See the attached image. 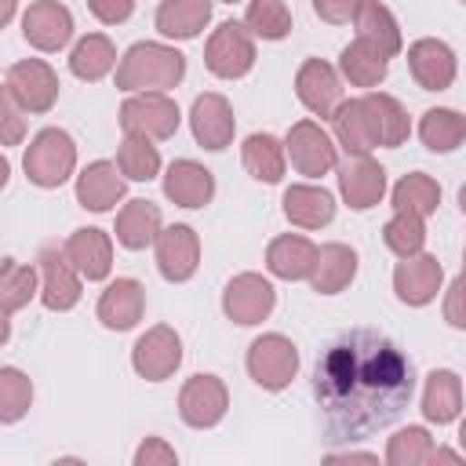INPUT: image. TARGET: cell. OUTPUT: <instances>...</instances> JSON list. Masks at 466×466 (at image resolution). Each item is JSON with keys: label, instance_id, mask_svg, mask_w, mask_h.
Masks as SVG:
<instances>
[{"label": "cell", "instance_id": "cell-1", "mask_svg": "<svg viewBox=\"0 0 466 466\" xmlns=\"http://www.w3.org/2000/svg\"><path fill=\"white\" fill-rule=\"evenodd\" d=\"M415 393L404 350L375 328L342 331L313 368V397L331 441H360L390 426Z\"/></svg>", "mask_w": 466, "mask_h": 466}, {"label": "cell", "instance_id": "cell-2", "mask_svg": "<svg viewBox=\"0 0 466 466\" xmlns=\"http://www.w3.org/2000/svg\"><path fill=\"white\" fill-rule=\"evenodd\" d=\"M186 76V55L167 44H135L116 66L120 91H167Z\"/></svg>", "mask_w": 466, "mask_h": 466}, {"label": "cell", "instance_id": "cell-3", "mask_svg": "<svg viewBox=\"0 0 466 466\" xmlns=\"http://www.w3.org/2000/svg\"><path fill=\"white\" fill-rule=\"evenodd\" d=\"M25 178L40 189H58L76 167V146L62 127H44L25 149Z\"/></svg>", "mask_w": 466, "mask_h": 466}, {"label": "cell", "instance_id": "cell-4", "mask_svg": "<svg viewBox=\"0 0 466 466\" xmlns=\"http://www.w3.org/2000/svg\"><path fill=\"white\" fill-rule=\"evenodd\" d=\"M178 106L167 91H135L120 106V127L124 135H142V138H171L178 131Z\"/></svg>", "mask_w": 466, "mask_h": 466}, {"label": "cell", "instance_id": "cell-5", "mask_svg": "<svg viewBox=\"0 0 466 466\" xmlns=\"http://www.w3.org/2000/svg\"><path fill=\"white\" fill-rule=\"evenodd\" d=\"M204 66L222 76V80H237L244 73H251L255 66V36L248 33V25L240 22H222L204 47Z\"/></svg>", "mask_w": 466, "mask_h": 466}, {"label": "cell", "instance_id": "cell-6", "mask_svg": "<svg viewBox=\"0 0 466 466\" xmlns=\"http://www.w3.org/2000/svg\"><path fill=\"white\" fill-rule=\"evenodd\" d=\"M299 371V350L284 335H258L248 346V375L262 390H284Z\"/></svg>", "mask_w": 466, "mask_h": 466}, {"label": "cell", "instance_id": "cell-7", "mask_svg": "<svg viewBox=\"0 0 466 466\" xmlns=\"http://www.w3.org/2000/svg\"><path fill=\"white\" fill-rule=\"evenodd\" d=\"M284 149H288L295 171L306 175V178H320V175H328V171L339 164L335 138H331L320 124H313V120H299V124H291Z\"/></svg>", "mask_w": 466, "mask_h": 466}, {"label": "cell", "instance_id": "cell-8", "mask_svg": "<svg viewBox=\"0 0 466 466\" xmlns=\"http://www.w3.org/2000/svg\"><path fill=\"white\" fill-rule=\"evenodd\" d=\"M131 364L146 382H164L182 364V339L175 335V328L157 324L146 335H138V342L131 350Z\"/></svg>", "mask_w": 466, "mask_h": 466}, {"label": "cell", "instance_id": "cell-9", "mask_svg": "<svg viewBox=\"0 0 466 466\" xmlns=\"http://www.w3.org/2000/svg\"><path fill=\"white\" fill-rule=\"evenodd\" d=\"M339 193L353 211H368L386 193V167L368 153H346L339 164Z\"/></svg>", "mask_w": 466, "mask_h": 466}, {"label": "cell", "instance_id": "cell-10", "mask_svg": "<svg viewBox=\"0 0 466 466\" xmlns=\"http://www.w3.org/2000/svg\"><path fill=\"white\" fill-rule=\"evenodd\" d=\"M273 306H277V291H273V284L266 280V277H258V273H240V277H233L229 284H226V291H222V309H226V317L233 320V324H258V320H266L269 313H273Z\"/></svg>", "mask_w": 466, "mask_h": 466}, {"label": "cell", "instance_id": "cell-11", "mask_svg": "<svg viewBox=\"0 0 466 466\" xmlns=\"http://www.w3.org/2000/svg\"><path fill=\"white\" fill-rule=\"evenodd\" d=\"M7 91L18 98L25 113H47L58 98V76L40 58H22L7 69Z\"/></svg>", "mask_w": 466, "mask_h": 466}, {"label": "cell", "instance_id": "cell-12", "mask_svg": "<svg viewBox=\"0 0 466 466\" xmlns=\"http://www.w3.org/2000/svg\"><path fill=\"white\" fill-rule=\"evenodd\" d=\"M153 248H157V269L171 284L189 280L197 273V266H200V237L182 222L160 229L153 237Z\"/></svg>", "mask_w": 466, "mask_h": 466}, {"label": "cell", "instance_id": "cell-13", "mask_svg": "<svg viewBox=\"0 0 466 466\" xmlns=\"http://www.w3.org/2000/svg\"><path fill=\"white\" fill-rule=\"evenodd\" d=\"M229 408V393L218 375H193L178 393V415L193 430L215 426Z\"/></svg>", "mask_w": 466, "mask_h": 466}, {"label": "cell", "instance_id": "cell-14", "mask_svg": "<svg viewBox=\"0 0 466 466\" xmlns=\"http://www.w3.org/2000/svg\"><path fill=\"white\" fill-rule=\"evenodd\" d=\"M36 262H40V302L55 313L73 309L80 302V273L73 269L66 251L47 244V248H40Z\"/></svg>", "mask_w": 466, "mask_h": 466}, {"label": "cell", "instance_id": "cell-15", "mask_svg": "<svg viewBox=\"0 0 466 466\" xmlns=\"http://www.w3.org/2000/svg\"><path fill=\"white\" fill-rule=\"evenodd\" d=\"M189 127H193V138L204 146V149H226L233 142V131H237V116H233V106L215 95V91H204L193 98V109H189Z\"/></svg>", "mask_w": 466, "mask_h": 466}, {"label": "cell", "instance_id": "cell-16", "mask_svg": "<svg viewBox=\"0 0 466 466\" xmlns=\"http://www.w3.org/2000/svg\"><path fill=\"white\" fill-rule=\"evenodd\" d=\"M22 36L36 47V51H58L69 44L73 36V15L66 4L58 0H36L29 4V11L22 15Z\"/></svg>", "mask_w": 466, "mask_h": 466}, {"label": "cell", "instance_id": "cell-17", "mask_svg": "<svg viewBox=\"0 0 466 466\" xmlns=\"http://www.w3.org/2000/svg\"><path fill=\"white\" fill-rule=\"evenodd\" d=\"M295 91H299V102L317 116H331L335 106L342 102V80H339L335 66H328L324 58H306L299 66Z\"/></svg>", "mask_w": 466, "mask_h": 466}, {"label": "cell", "instance_id": "cell-18", "mask_svg": "<svg viewBox=\"0 0 466 466\" xmlns=\"http://www.w3.org/2000/svg\"><path fill=\"white\" fill-rule=\"evenodd\" d=\"M408 69L422 91H444L455 80V51L444 40H415L408 47Z\"/></svg>", "mask_w": 466, "mask_h": 466}, {"label": "cell", "instance_id": "cell-19", "mask_svg": "<svg viewBox=\"0 0 466 466\" xmlns=\"http://www.w3.org/2000/svg\"><path fill=\"white\" fill-rule=\"evenodd\" d=\"M441 277H444V269H441V262L433 258V255H408L397 269H393V291H397V299L404 302V306H426L430 299H437V291H441Z\"/></svg>", "mask_w": 466, "mask_h": 466}, {"label": "cell", "instance_id": "cell-20", "mask_svg": "<svg viewBox=\"0 0 466 466\" xmlns=\"http://www.w3.org/2000/svg\"><path fill=\"white\" fill-rule=\"evenodd\" d=\"M62 251L73 262V269L87 280H106L113 269V240H109V233H102L95 226L73 229V237L66 240Z\"/></svg>", "mask_w": 466, "mask_h": 466}, {"label": "cell", "instance_id": "cell-21", "mask_svg": "<svg viewBox=\"0 0 466 466\" xmlns=\"http://www.w3.org/2000/svg\"><path fill=\"white\" fill-rule=\"evenodd\" d=\"M142 309H146V288L135 280V277H116L102 299H98V320L109 328V331H127L142 320Z\"/></svg>", "mask_w": 466, "mask_h": 466}, {"label": "cell", "instance_id": "cell-22", "mask_svg": "<svg viewBox=\"0 0 466 466\" xmlns=\"http://www.w3.org/2000/svg\"><path fill=\"white\" fill-rule=\"evenodd\" d=\"M164 197L178 208H204L215 197V175L197 160H175L164 175Z\"/></svg>", "mask_w": 466, "mask_h": 466}, {"label": "cell", "instance_id": "cell-23", "mask_svg": "<svg viewBox=\"0 0 466 466\" xmlns=\"http://www.w3.org/2000/svg\"><path fill=\"white\" fill-rule=\"evenodd\" d=\"M124 197V175L109 160H95L76 175V200L87 211H109Z\"/></svg>", "mask_w": 466, "mask_h": 466}, {"label": "cell", "instance_id": "cell-24", "mask_svg": "<svg viewBox=\"0 0 466 466\" xmlns=\"http://www.w3.org/2000/svg\"><path fill=\"white\" fill-rule=\"evenodd\" d=\"M353 277H357V251L350 244H324L317 248V258L306 280L320 295H339Z\"/></svg>", "mask_w": 466, "mask_h": 466}, {"label": "cell", "instance_id": "cell-25", "mask_svg": "<svg viewBox=\"0 0 466 466\" xmlns=\"http://www.w3.org/2000/svg\"><path fill=\"white\" fill-rule=\"evenodd\" d=\"M284 215L299 229H320L335 218V197L320 186H288L284 189Z\"/></svg>", "mask_w": 466, "mask_h": 466}, {"label": "cell", "instance_id": "cell-26", "mask_svg": "<svg viewBox=\"0 0 466 466\" xmlns=\"http://www.w3.org/2000/svg\"><path fill=\"white\" fill-rule=\"evenodd\" d=\"M353 25H357V36L379 47L386 58L400 51V25L382 0H360V7L353 11Z\"/></svg>", "mask_w": 466, "mask_h": 466}, {"label": "cell", "instance_id": "cell-27", "mask_svg": "<svg viewBox=\"0 0 466 466\" xmlns=\"http://www.w3.org/2000/svg\"><path fill=\"white\" fill-rule=\"evenodd\" d=\"M331 127H335V138L346 153H371L379 142H375V131H371V116H368V106L364 98H342L331 113Z\"/></svg>", "mask_w": 466, "mask_h": 466}, {"label": "cell", "instance_id": "cell-28", "mask_svg": "<svg viewBox=\"0 0 466 466\" xmlns=\"http://www.w3.org/2000/svg\"><path fill=\"white\" fill-rule=\"evenodd\" d=\"M364 106H368V116H371V131H375V142L379 146H404L408 135H411V124H408V113L404 106L393 98V95H382V91H368L364 95Z\"/></svg>", "mask_w": 466, "mask_h": 466}, {"label": "cell", "instance_id": "cell-29", "mask_svg": "<svg viewBox=\"0 0 466 466\" xmlns=\"http://www.w3.org/2000/svg\"><path fill=\"white\" fill-rule=\"evenodd\" d=\"M313 258H317V248L299 233L277 237L269 244V251H266V266L280 280H306L309 269H313Z\"/></svg>", "mask_w": 466, "mask_h": 466}, {"label": "cell", "instance_id": "cell-30", "mask_svg": "<svg viewBox=\"0 0 466 466\" xmlns=\"http://www.w3.org/2000/svg\"><path fill=\"white\" fill-rule=\"evenodd\" d=\"M211 22V0H164L157 7V29L171 40H193Z\"/></svg>", "mask_w": 466, "mask_h": 466}, {"label": "cell", "instance_id": "cell-31", "mask_svg": "<svg viewBox=\"0 0 466 466\" xmlns=\"http://www.w3.org/2000/svg\"><path fill=\"white\" fill-rule=\"evenodd\" d=\"M462 411V382L455 371L441 368V371H430L426 375V393H422V415L437 426L459 419Z\"/></svg>", "mask_w": 466, "mask_h": 466}, {"label": "cell", "instance_id": "cell-32", "mask_svg": "<svg viewBox=\"0 0 466 466\" xmlns=\"http://www.w3.org/2000/svg\"><path fill=\"white\" fill-rule=\"evenodd\" d=\"M160 233V208L149 200H127L116 215V240L127 251H142Z\"/></svg>", "mask_w": 466, "mask_h": 466}, {"label": "cell", "instance_id": "cell-33", "mask_svg": "<svg viewBox=\"0 0 466 466\" xmlns=\"http://www.w3.org/2000/svg\"><path fill=\"white\" fill-rule=\"evenodd\" d=\"M339 66H342V73H346V80H350L353 87H375V84L386 76L390 58H386L379 47H371L368 40H360V36H357L353 44H346V47H342Z\"/></svg>", "mask_w": 466, "mask_h": 466}, {"label": "cell", "instance_id": "cell-34", "mask_svg": "<svg viewBox=\"0 0 466 466\" xmlns=\"http://www.w3.org/2000/svg\"><path fill=\"white\" fill-rule=\"evenodd\" d=\"M240 157H244V167L251 178H258V182H280L284 178V146L273 135H266V131L248 135L240 146Z\"/></svg>", "mask_w": 466, "mask_h": 466}, {"label": "cell", "instance_id": "cell-35", "mask_svg": "<svg viewBox=\"0 0 466 466\" xmlns=\"http://www.w3.org/2000/svg\"><path fill=\"white\" fill-rule=\"evenodd\" d=\"M419 138L433 153H451L466 138V116L455 109H426L419 124Z\"/></svg>", "mask_w": 466, "mask_h": 466}, {"label": "cell", "instance_id": "cell-36", "mask_svg": "<svg viewBox=\"0 0 466 466\" xmlns=\"http://www.w3.org/2000/svg\"><path fill=\"white\" fill-rule=\"evenodd\" d=\"M113 66H116V47H113V40L102 36V33H87V36L73 47V55H69V69H73V76H80V80H102Z\"/></svg>", "mask_w": 466, "mask_h": 466}, {"label": "cell", "instance_id": "cell-37", "mask_svg": "<svg viewBox=\"0 0 466 466\" xmlns=\"http://www.w3.org/2000/svg\"><path fill=\"white\" fill-rule=\"evenodd\" d=\"M36 295V269L15 258H0V313H18Z\"/></svg>", "mask_w": 466, "mask_h": 466}, {"label": "cell", "instance_id": "cell-38", "mask_svg": "<svg viewBox=\"0 0 466 466\" xmlns=\"http://www.w3.org/2000/svg\"><path fill=\"white\" fill-rule=\"evenodd\" d=\"M437 204H441V186L422 171H411L393 186V208L397 211H411V215L426 218L437 211Z\"/></svg>", "mask_w": 466, "mask_h": 466}, {"label": "cell", "instance_id": "cell-39", "mask_svg": "<svg viewBox=\"0 0 466 466\" xmlns=\"http://www.w3.org/2000/svg\"><path fill=\"white\" fill-rule=\"evenodd\" d=\"M116 167L124 178L131 182H149L157 171H160V153L153 146V138H142V135H127L116 149Z\"/></svg>", "mask_w": 466, "mask_h": 466}, {"label": "cell", "instance_id": "cell-40", "mask_svg": "<svg viewBox=\"0 0 466 466\" xmlns=\"http://www.w3.org/2000/svg\"><path fill=\"white\" fill-rule=\"evenodd\" d=\"M244 25L251 36L284 40L291 33V11L284 7V0H251L244 11Z\"/></svg>", "mask_w": 466, "mask_h": 466}, {"label": "cell", "instance_id": "cell-41", "mask_svg": "<svg viewBox=\"0 0 466 466\" xmlns=\"http://www.w3.org/2000/svg\"><path fill=\"white\" fill-rule=\"evenodd\" d=\"M382 240H386V248H390L397 258L419 255V251H422V244H426V222H422V215L397 211V215L382 226Z\"/></svg>", "mask_w": 466, "mask_h": 466}, {"label": "cell", "instance_id": "cell-42", "mask_svg": "<svg viewBox=\"0 0 466 466\" xmlns=\"http://www.w3.org/2000/svg\"><path fill=\"white\" fill-rule=\"evenodd\" d=\"M430 459H433V441L422 426H408V430L390 437V448H386L390 466H422Z\"/></svg>", "mask_w": 466, "mask_h": 466}, {"label": "cell", "instance_id": "cell-43", "mask_svg": "<svg viewBox=\"0 0 466 466\" xmlns=\"http://www.w3.org/2000/svg\"><path fill=\"white\" fill-rule=\"evenodd\" d=\"M33 404V382L18 368H0V422H18Z\"/></svg>", "mask_w": 466, "mask_h": 466}, {"label": "cell", "instance_id": "cell-44", "mask_svg": "<svg viewBox=\"0 0 466 466\" xmlns=\"http://www.w3.org/2000/svg\"><path fill=\"white\" fill-rule=\"evenodd\" d=\"M22 138H25V109L4 84L0 87V146H18Z\"/></svg>", "mask_w": 466, "mask_h": 466}, {"label": "cell", "instance_id": "cell-45", "mask_svg": "<svg viewBox=\"0 0 466 466\" xmlns=\"http://www.w3.org/2000/svg\"><path fill=\"white\" fill-rule=\"evenodd\" d=\"M175 462H178L175 448L167 441H160V437H146L138 444V451H135V466H175Z\"/></svg>", "mask_w": 466, "mask_h": 466}, {"label": "cell", "instance_id": "cell-46", "mask_svg": "<svg viewBox=\"0 0 466 466\" xmlns=\"http://www.w3.org/2000/svg\"><path fill=\"white\" fill-rule=\"evenodd\" d=\"M91 15L106 25H116V22H127L131 11H135V0H87Z\"/></svg>", "mask_w": 466, "mask_h": 466}, {"label": "cell", "instance_id": "cell-47", "mask_svg": "<svg viewBox=\"0 0 466 466\" xmlns=\"http://www.w3.org/2000/svg\"><path fill=\"white\" fill-rule=\"evenodd\" d=\"M357 7H360V0H313V11H317L324 22H331V25L350 22Z\"/></svg>", "mask_w": 466, "mask_h": 466}, {"label": "cell", "instance_id": "cell-48", "mask_svg": "<svg viewBox=\"0 0 466 466\" xmlns=\"http://www.w3.org/2000/svg\"><path fill=\"white\" fill-rule=\"evenodd\" d=\"M462 288H466V280H462V277H455V280H451V288H448L444 317H448V324H451V328H466V313H462Z\"/></svg>", "mask_w": 466, "mask_h": 466}, {"label": "cell", "instance_id": "cell-49", "mask_svg": "<svg viewBox=\"0 0 466 466\" xmlns=\"http://www.w3.org/2000/svg\"><path fill=\"white\" fill-rule=\"evenodd\" d=\"M328 462H379V455H371V451H342V455H328Z\"/></svg>", "mask_w": 466, "mask_h": 466}, {"label": "cell", "instance_id": "cell-50", "mask_svg": "<svg viewBox=\"0 0 466 466\" xmlns=\"http://www.w3.org/2000/svg\"><path fill=\"white\" fill-rule=\"evenodd\" d=\"M430 462H462L459 451H448V448H433V459Z\"/></svg>", "mask_w": 466, "mask_h": 466}, {"label": "cell", "instance_id": "cell-51", "mask_svg": "<svg viewBox=\"0 0 466 466\" xmlns=\"http://www.w3.org/2000/svg\"><path fill=\"white\" fill-rule=\"evenodd\" d=\"M15 7H18V0H0V29L15 18Z\"/></svg>", "mask_w": 466, "mask_h": 466}, {"label": "cell", "instance_id": "cell-52", "mask_svg": "<svg viewBox=\"0 0 466 466\" xmlns=\"http://www.w3.org/2000/svg\"><path fill=\"white\" fill-rule=\"evenodd\" d=\"M7 178H11V164H7V157L0 153V189L7 186Z\"/></svg>", "mask_w": 466, "mask_h": 466}, {"label": "cell", "instance_id": "cell-53", "mask_svg": "<svg viewBox=\"0 0 466 466\" xmlns=\"http://www.w3.org/2000/svg\"><path fill=\"white\" fill-rule=\"evenodd\" d=\"M7 339H11V324H7V317L0 313V346H4Z\"/></svg>", "mask_w": 466, "mask_h": 466}, {"label": "cell", "instance_id": "cell-54", "mask_svg": "<svg viewBox=\"0 0 466 466\" xmlns=\"http://www.w3.org/2000/svg\"><path fill=\"white\" fill-rule=\"evenodd\" d=\"M222 4H237V0H222Z\"/></svg>", "mask_w": 466, "mask_h": 466}]
</instances>
